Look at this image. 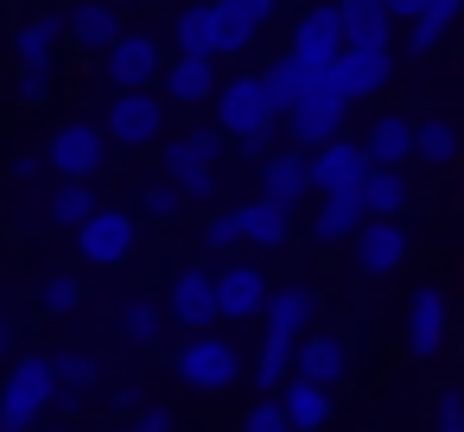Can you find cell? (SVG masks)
I'll return each instance as SVG.
<instances>
[{"label": "cell", "instance_id": "cell-16", "mask_svg": "<svg viewBox=\"0 0 464 432\" xmlns=\"http://www.w3.org/2000/svg\"><path fill=\"white\" fill-rule=\"evenodd\" d=\"M217 58H172L166 77H160V96L166 109H198V102H217Z\"/></svg>", "mask_w": 464, "mask_h": 432}, {"label": "cell", "instance_id": "cell-25", "mask_svg": "<svg viewBox=\"0 0 464 432\" xmlns=\"http://www.w3.org/2000/svg\"><path fill=\"white\" fill-rule=\"evenodd\" d=\"M458 20H464V0H426L420 20L407 26V52H413V58H432V52L458 33Z\"/></svg>", "mask_w": 464, "mask_h": 432}, {"label": "cell", "instance_id": "cell-13", "mask_svg": "<svg viewBox=\"0 0 464 432\" xmlns=\"http://www.w3.org/2000/svg\"><path fill=\"white\" fill-rule=\"evenodd\" d=\"M77 254H83L90 267H121V261L134 254V216L102 204V210L77 229Z\"/></svg>", "mask_w": 464, "mask_h": 432}, {"label": "cell", "instance_id": "cell-35", "mask_svg": "<svg viewBox=\"0 0 464 432\" xmlns=\"http://www.w3.org/2000/svg\"><path fill=\"white\" fill-rule=\"evenodd\" d=\"M39 299H45V312H52V318H71V312L83 305V280H77V274H52Z\"/></svg>", "mask_w": 464, "mask_h": 432}, {"label": "cell", "instance_id": "cell-3", "mask_svg": "<svg viewBox=\"0 0 464 432\" xmlns=\"http://www.w3.org/2000/svg\"><path fill=\"white\" fill-rule=\"evenodd\" d=\"M236 375H242V356H236V343H223L217 331L185 337V343L172 350V381L191 388V394H223Z\"/></svg>", "mask_w": 464, "mask_h": 432}, {"label": "cell", "instance_id": "cell-20", "mask_svg": "<svg viewBox=\"0 0 464 432\" xmlns=\"http://www.w3.org/2000/svg\"><path fill=\"white\" fill-rule=\"evenodd\" d=\"M293 375H305V381H318V388H337V381L350 375V343H343L337 331H312V337L299 343V356H293Z\"/></svg>", "mask_w": 464, "mask_h": 432}, {"label": "cell", "instance_id": "cell-32", "mask_svg": "<svg viewBox=\"0 0 464 432\" xmlns=\"http://www.w3.org/2000/svg\"><path fill=\"white\" fill-rule=\"evenodd\" d=\"M96 210H102V204H96V191H90V185H64V178H58V185H52V197H45V216H52V223H64V229H83Z\"/></svg>", "mask_w": 464, "mask_h": 432}, {"label": "cell", "instance_id": "cell-31", "mask_svg": "<svg viewBox=\"0 0 464 432\" xmlns=\"http://www.w3.org/2000/svg\"><path fill=\"white\" fill-rule=\"evenodd\" d=\"M71 33V20H58V14H45V20H26L20 33H14V58H20V71H33V64H52V52H58V39Z\"/></svg>", "mask_w": 464, "mask_h": 432}, {"label": "cell", "instance_id": "cell-28", "mask_svg": "<svg viewBox=\"0 0 464 432\" xmlns=\"http://www.w3.org/2000/svg\"><path fill=\"white\" fill-rule=\"evenodd\" d=\"M337 14H343V39H350V45L382 52V45H388V33H394L388 0H337Z\"/></svg>", "mask_w": 464, "mask_h": 432}, {"label": "cell", "instance_id": "cell-22", "mask_svg": "<svg viewBox=\"0 0 464 432\" xmlns=\"http://www.w3.org/2000/svg\"><path fill=\"white\" fill-rule=\"evenodd\" d=\"M64 20H71V39H77L83 52H102V58H109V52L121 45V33H128V26H121V14L109 7V0H83V7H77V14H64Z\"/></svg>", "mask_w": 464, "mask_h": 432}, {"label": "cell", "instance_id": "cell-34", "mask_svg": "<svg viewBox=\"0 0 464 432\" xmlns=\"http://www.w3.org/2000/svg\"><path fill=\"white\" fill-rule=\"evenodd\" d=\"M52 369H58V388H71V394H90L102 381V362L90 350H52Z\"/></svg>", "mask_w": 464, "mask_h": 432}, {"label": "cell", "instance_id": "cell-46", "mask_svg": "<svg viewBox=\"0 0 464 432\" xmlns=\"http://www.w3.org/2000/svg\"><path fill=\"white\" fill-rule=\"evenodd\" d=\"M109 407H115V413H134V407H140V388H134V381H115V388H109Z\"/></svg>", "mask_w": 464, "mask_h": 432}, {"label": "cell", "instance_id": "cell-9", "mask_svg": "<svg viewBox=\"0 0 464 432\" xmlns=\"http://www.w3.org/2000/svg\"><path fill=\"white\" fill-rule=\"evenodd\" d=\"M343 14H337V0L331 7H305L299 14V26H293V58L305 64V71H331L337 58H343Z\"/></svg>", "mask_w": 464, "mask_h": 432}, {"label": "cell", "instance_id": "cell-14", "mask_svg": "<svg viewBox=\"0 0 464 432\" xmlns=\"http://www.w3.org/2000/svg\"><path fill=\"white\" fill-rule=\"evenodd\" d=\"M261 197H267V204H280V210H299V204L312 197V153L280 147V153L261 166Z\"/></svg>", "mask_w": 464, "mask_h": 432}, {"label": "cell", "instance_id": "cell-40", "mask_svg": "<svg viewBox=\"0 0 464 432\" xmlns=\"http://www.w3.org/2000/svg\"><path fill=\"white\" fill-rule=\"evenodd\" d=\"M432 432H464V388H439V400H432Z\"/></svg>", "mask_w": 464, "mask_h": 432}, {"label": "cell", "instance_id": "cell-51", "mask_svg": "<svg viewBox=\"0 0 464 432\" xmlns=\"http://www.w3.org/2000/svg\"><path fill=\"white\" fill-rule=\"evenodd\" d=\"M140 7H160V0H140Z\"/></svg>", "mask_w": 464, "mask_h": 432}, {"label": "cell", "instance_id": "cell-50", "mask_svg": "<svg viewBox=\"0 0 464 432\" xmlns=\"http://www.w3.org/2000/svg\"><path fill=\"white\" fill-rule=\"evenodd\" d=\"M45 432H83V426H45Z\"/></svg>", "mask_w": 464, "mask_h": 432}, {"label": "cell", "instance_id": "cell-44", "mask_svg": "<svg viewBox=\"0 0 464 432\" xmlns=\"http://www.w3.org/2000/svg\"><path fill=\"white\" fill-rule=\"evenodd\" d=\"M223 7H229V14H242V20H248V26L261 33V26H267V20L280 14V0H223Z\"/></svg>", "mask_w": 464, "mask_h": 432}, {"label": "cell", "instance_id": "cell-8", "mask_svg": "<svg viewBox=\"0 0 464 432\" xmlns=\"http://www.w3.org/2000/svg\"><path fill=\"white\" fill-rule=\"evenodd\" d=\"M115 147H128V153H140V147H160L166 140V96H115L109 102V128H102Z\"/></svg>", "mask_w": 464, "mask_h": 432}, {"label": "cell", "instance_id": "cell-37", "mask_svg": "<svg viewBox=\"0 0 464 432\" xmlns=\"http://www.w3.org/2000/svg\"><path fill=\"white\" fill-rule=\"evenodd\" d=\"M179 140L191 147V159H204V166H217V159H223V140H229V134H223L217 121H198V128H191V134H179Z\"/></svg>", "mask_w": 464, "mask_h": 432}, {"label": "cell", "instance_id": "cell-52", "mask_svg": "<svg viewBox=\"0 0 464 432\" xmlns=\"http://www.w3.org/2000/svg\"><path fill=\"white\" fill-rule=\"evenodd\" d=\"M0 432H14V426H0Z\"/></svg>", "mask_w": 464, "mask_h": 432}, {"label": "cell", "instance_id": "cell-21", "mask_svg": "<svg viewBox=\"0 0 464 432\" xmlns=\"http://www.w3.org/2000/svg\"><path fill=\"white\" fill-rule=\"evenodd\" d=\"M172 39H179V58H217L223 7H217V0H191V7H179L172 14Z\"/></svg>", "mask_w": 464, "mask_h": 432}, {"label": "cell", "instance_id": "cell-38", "mask_svg": "<svg viewBox=\"0 0 464 432\" xmlns=\"http://www.w3.org/2000/svg\"><path fill=\"white\" fill-rule=\"evenodd\" d=\"M14 96H20L26 109H45V102H52V64H33V71H20Z\"/></svg>", "mask_w": 464, "mask_h": 432}, {"label": "cell", "instance_id": "cell-24", "mask_svg": "<svg viewBox=\"0 0 464 432\" xmlns=\"http://www.w3.org/2000/svg\"><path fill=\"white\" fill-rule=\"evenodd\" d=\"M274 400L286 407L293 432H324V426H331V388H318V381H305V375H293Z\"/></svg>", "mask_w": 464, "mask_h": 432}, {"label": "cell", "instance_id": "cell-17", "mask_svg": "<svg viewBox=\"0 0 464 432\" xmlns=\"http://www.w3.org/2000/svg\"><path fill=\"white\" fill-rule=\"evenodd\" d=\"M343 109L350 102H299L293 115H286V147H299V153H324L331 140H343Z\"/></svg>", "mask_w": 464, "mask_h": 432}, {"label": "cell", "instance_id": "cell-2", "mask_svg": "<svg viewBox=\"0 0 464 432\" xmlns=\"http://www.w3.org/2000/svg\"><path fill=\"white\" fill-rule=\"evenodd\" d=\"M286 115H280V102H274V90H267V77L261 71H242V77H229L223 90H217V128L242 147V140H255V134H267V128H280Z\"/></svg>", "mask_w": 464, "mask_h": 432}, {"label": "cell", "instance_id": "cell-43", "mask_svg": "<svg viewBox=\"0 0 464 432\" xmlns=\"http://www.w3.org/2000/svg\"><path fill=\"white\" fill-rule=\"evenodd\" d=\"M121 432H172V407H160V400H147V407H140V413H134V419H128Z\"/></svg>", "mask_w": 464, "mask_h": 432}, {"label": "cell", "instance_id": "cell-47", "mask_svg": "<svg viewBox=\"0 0 464 432\" xmlns=\"http://www.w3.org/2000/svg\"><path fill=\"white\" fill-rule=\"evenodd\" d=\"M420 7H426V0H388V20H401V26H413V20H420Z\"/></svg>", "mask_w": 464, "mask_h": 432}, {"label": "cell", "instance_id": "cell-6", "mask_svg": "<svg viewBox=\"0 0 464 432\" xmlns=\"http://www.w3.org/2000/svg\"><path fill=\"white\" fill-rule=\"evenodd\" d=\"M102 77L115 83V96H147V90L166 77L160 39H153V33H121V45L102 58Z\"/></svg>", "mask_w": 464, "mask_h": 432}, {"label": "cell", "instance_id": "cell-12", "mask_svg": "<svg viewBox=\"0 0 464 432\" xmlns=\"http://www.w3.org/2000/svg\"><path fill=\"white\" fill-rule=\"evenodd\" d=\"M369 172H375V166H369L362 140H331L324 153H312V191H318V197H356Z\"/></svg>", "mask_w": 464, "mask_h": 432}, {"label": "cell", "instance_id": "cell-49", "mask_svg": "<svg viewBox=\"0 0 464 432\" xmlns=\"http://www.w3.org/2000/svg\"><path fill=\"white\" fill-rule=\"evenodd\" d=\"M7 350H14V318L0 312V356H7Z\"/></svg>", "mask_w": 464, "mask_h": 432}, {"label": "cell", "instance_id": "cell-4", "mask_svg": "<svg viewBox=\"0 0 464 432\" xmlns=\"http://www.w3.org/2000/svg\"><path fill=\"white\" fill-rule=\"evenodd\" d=\"M109 134L96 128V121H58L52 128V140H45V166L64 178V185H90L102 166H109Z\"/></svg>", "mask_w": 464, "mask_h": 432}, {"label": "cell", "instance_id": "cell-26", "mask_svg": "<svg viewBox=\"0 0 464 432\" xmlns=\"http://www.w3.org/2000/svg\"><path fill=\"white\" fill-rule=\"evenodd\" d=\"M356 197H362L369 223H401V210L413 204V185H407V172H382V166H375V172L362 178Z\"/></svg>", "mask_w": 464, "mask_h": 432}, {"label": "cell", "instance_id": "cell-29", "mask_svg": "<svg viewBox=\"0 0 464 432\" xmlns=\"http://www.w3.org/2000/svg\"><path fill=\"white\" fill-rule=\"evenodd\" d=\"M166 178H172L179 197H191V204H210V197H217V172H210L204 159H191L185 140H166Z\"/></svg>", "mask_w": 464, "mask_h": 432}, {"label": "cell", "instance_id": "cell-30", "mask_svg": "<svg viewBox=\"0 0 464 432\" xmlns=\"http://www.w3.org/2000/svg\"><path fill=\"white\" fill-rule=\"evenodd\" d=\"M236 210H242V242H248V248H280V242L293 235V210H280V204H267V197L236 204Z\"/></svg>", "mask_w": 464, "mask_h": 432}, {"label": "cell", "instance_id": "cell-42", "mask_svg": "<svg viewBox=\"0 0 464 432\" xmlns=\"http://www.w3.org/2000/svg\"><path fill=\"white\" fill-rule=\"evenodd\" d=\"M140 204H147V216H172V210H179V185H172V178H153V185L140 191Z\"/></svg>", "mask_w": 464, "mask_h": 432}, {"label": "cell", "instance_id": "cell-36", "mask_svg": "<svg viewBox=\"0 0 464 432\" xmlns=\"http://www.w3.org/2000/svg\"><path fill=\"white\" fill-rule=\"evenodd\" d=\"M217 7H223V0H217ZM248 45H255V26H248L242 14H229V7H223V39H217V58H242Z\"/></svg>", "mask_w": 464, "mask_h": 432}, {"label": "cell", "instance_id": "cell-7", "mask_svg": "<svg viewBox=\"0 0 464 432\" xmlns=\"http://www.w3.org/2000/svg\"><path fill=\"white\" fill-rule=\"evenodd\" d=\"M407 356L413 362H439L445 356V343H451V305H445V293L439 286H413V299H407Z\"/></svg>", "mask_w": 464, "mask_h": 432}, {"label": "cell", "instance_id": "cell-18", "mask_svg": "<svg viewBox=\"0 0 464 432\" xmlns=\"http://www.w3.org/2000/svg\"><path fill=\"white\" fill-rule=\"evenodd\" d=\"M267 331H274V337L305 343V337L318 331V286H305V280L274 286V299H267Z\"/></svg>", "mask_w": 464, "mask_h": 432}, {"label": "cell", "instance_id": "cell-19", "mask_svg": "<svg viewBox=\"0 0 464 432\" xmlns=\"http://www.w3.org/2000/svg\"><path fill=\"white\" fill-rule=\"evenodd\" d=\"M413 134H420V121H413V115H375V121H369V134H362L369 166L401 172V166L413 159Z\"/></svg>", "mask_w": 464, "mask_h": 432}, {"label": "cell", "instance_id": "cell-1", "mask_svg": "<svg viewBox=\"0 0 464 432\" xmlns=\"http://www.w3.org/2000/svg\"><path fill=\"white\" fill-rule=\"evenodd\" d=\"M52 407H58V369H52V356H20L7 369V381H0V426L33 432Z\"/></svg>", "mask_w": 464, "mask_h": 432}, {"label": "cell", "instance_id": "cell-27", "mask_svg": "<svg viewBox=\"0 0 464 432\" xmlns=\"http://www.w3.org/2000/svg\"><path fill=\"white\" fill-rule=\"evenodd\" d=\"M362 223H369L362 197H324V204H318V223H312V242H318V248H343V242L362 235Z\"/></svg>", "mask_w": 464, "mask_h": 432}, {"label": "cell", "instance_id": "cell-41", "mask_svg": "<svg viewBox=\"0 0 464 432\" xmlns=\"http://www.w3.org/2000/svg\"><path fill=\"white\" fill-rule=\"evenodd\" d=\"M204 242H210V248H236V242H242V210H217V216L204 223Z\"/></svg>", "mask_w": 464, "mask_h": 432}, {"label": "cell", "instance_id": "cell-45", "mask_svg": "<svg viewBox=\"0 0 464 432\" xmlns=\"http://www.w3.org/2000/svg\"><path fill=\"white\" fill-rule=\"evenodd\" d=\"M286 128V121H280ZM280 128H267V134H255V140H242V159H255V166H267L274 153H280Z\"/></svg>", "mask_w": 464, "mask_h": 432}, {"label": "cell", "instance_id": "cell-10", "mask_svg": "<svg viewBox=\"0 0 464 432\" xmlns=\"http://www.w3.org/2000/svg\"><path fill=\"white\" fill-rule=\"evenodd\" d=\"M331 83H337L343 102H369V96H382V90L394 83V52H388V45H382V52L343 45V58L331 64Z\"/></svg>", "mask_w": 464, "mask_h": 432}, {"label": "cell", "instance_id": "cell-15", "mask_svg": "<svg viewBox=\"0 0 464 432\" xmlns=\"http://www.w3.org/2000/svg\"><path fill=\"white\" fill-rule=\"evenodd\" d=\"M350 254H356V274L362 280H388L407 261V229L401 223H362V235L350 242Z\"/></svg>", "mask_w": 464, "mask_h": 432}, {"label": "cell", "instance_id": "cell-33", "mask_svg": "<svg viewBox=\"0 0 464 432\" xmlns=\"http://www.w3.org/2000/svg\"><path fill=\"white\" fill-rule=\"evenodd\" d=\"M166 324H172V318H166V305H160V299H128V305H121V337H128V343H140V350H147V343H160V331H166Z\"/></svg>", "mask_w": 464, "mask_h": 432}, {"label": "cell", "instance_id": "cell-39", "mask_svg": "<svg viewBox=\"0 0 464 432\" xmlns=\"http://www.w3.org/2000/svg\"><path fill=\"white\" fill-rule=\"evenodd\" d=\"M242 432H293V419H286L280 400H255V407L242 413Z\"/></svg>", "mask_w": 464, "mask_h": 432}, {"label": "cell", "instance_id": "cell-5", "mask_svg": "<svg viewBox=\"0 0 464 432\" xmlns=\"http://www.w3.org/2000/svg\"><path fill=\"white\" fill-rule=\"evenodd\" d=\"M166 318L185 324V337H204L210 324H223V305H217V267H179L172 274V293H166Z\"/></svg>", "mask_w": 464, "mask_h": 432}, {"label": "cell", "instance_id": "cell-48", "mask_svg": "<svg viewBox=\"0 0 464 432\" xmlns=\"http://www.w3.org/2000/svg\"><path fill=\"white\" fill-rule=\"evenodd\" d=\"M7 172H14V178H20V185H33V178H39V159H14V166H7Z\"/></svg>", "mask_w": 464, "mask_h": 432}, {"label": "cell", "instance_id": "cell-23", "mask_svg": "<svg viewBox=\"0 0 464 432\" xmlns=\"http://www.w3.org/2000/svg\"><path fill=\"white\" fill-rule=\"evenodd\" d=\"M413 159H420V166H432V172L458 166V159H464V128H458L451 115H426V121H420V134H413Z\"/></svg>", "mask_w": 464, "mask_h": 432}, {"label": "cell", "instance_id": "cell-11", "mask_svg": "<svg viewBox=\"0 0 464 432\" xmlns=\"http://www.w3.org/2000/svg\"><path fill=\"white\" fill-rule=\"evenodd\" d=\"M267 299H274V286H267V274H261L255 261H229V267H217V305H223V324L267 318Z\"/></svg>", "mask_w": 464, "mask_h": 432}]
</instances>
